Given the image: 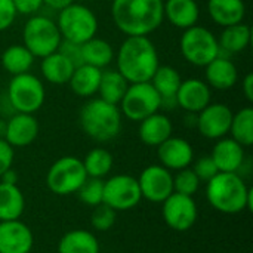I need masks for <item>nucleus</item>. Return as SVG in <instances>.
<instances>
[{"label":"nucleus","mask_w":253,"mask_h":253,"mask_svg":"<svg viewBox=\"0 0 253 253\" xmlns=\"http://www.w3.org/2000/svg\"><path fill=\"white\" fill-rule=\"evenodd\" d=\"M114 61L116 70L129 84L150 82L160 65L157 47L148 36L126 37L119 46Z\"/></svg>","instance_id":"obj_1"},{"label":"nucleus","mask_w":253,"mask_h":253,"mask_svg":"<svg viewBox=\"0 0 253 253\" xmlns=\"http://www.w3.org/2000/svg\"><path fill=\"white\" fill-rule=\"evenodd\" d=\"M111 18L126 36H150L165 21L163 0H113Z\"/></svg>","instance_id":"obj_2"},{"label":"nucleus","mask_w":253,"mask_h":253,"mask_svg":"<svg viewBox=\"0 0 253 253\" xmlns=\"http://www.w3.org/2000/svg\"><path fill=\"white\" fill-rule=\"evenodd\" d=\"M206 197L209 205L221 213L236 215L243 211H252L253 190L234 172H218L208 181Z\"/></svg>","instance_id":"obj_3"},{"label":"nucleus","mask_w":253,"mask_h":253,"mask_svg":"<svg viewBox=\"0 0 253 253\" xmlns=\"http://www.w3.org/2000/svg\"><path fill=\"white\" fill-rule=\"evenodd\" d=\"M79 122L82 130L90 139L96 142H108L120 133L123 116L119 105L93 96L83 104Z\"/></svg>","instance_id":"obj_4"},{"label":"nucleus","mask_w":253,"mask_h":253,"mask_svg":"<svg viewBox=\"0 0 253 253\" xmlns=\"http://www.w3.org/2000/svg\"><path fill=\"white\" fill-rule=\"evenodd\" d=\"M56 25L62 40L83 44L96 36L99 24L95 12L82 3H71L58 12Z\"/></svg>","instance_id":"obj_5"},{"label":"nucleus","mask_w":253,"mask_h":253,"mask_svg":"<svg viewBox=\"0 0 253 253\" xmlns=\"http://www.w3.org/2000/svg\"><path fill=\"white\" fill-rule=\"evenodd\" d=\"M62 37L56 22L44 15H31L22 27V44L34 58H44L56 52Z\"/></svg>","instance_id":"obj_6"},{"label":"nucleus","mask_w":253,"mask_h":253,"mask_svg":"<svg viewBox=\"0 0 253 253\" xmlns=\"http://www.w3.org/2000/svg\"><path fill=\"white\" fill-rule=\"evenodd\" d=\"M179 49L188 64L203 68L221 55L218 37L209 28L199 24L184 30L179 39Z\"/></svg>","instance_id":"obj_7"},{"label":"nucleus","mask_w":253,"mask_h":253,"mask_svg":"<svg viewBox=\"0 0 253 253\" xmlns=\"http://www.w3.org/2000/svg\"><path fill=\"white\" fill-rule=\"evenodd\" d=\"M46 99V89L43 82L28 73L12 76L7 84V101L15 113L34 114L37 113Z\"/></svg>","instance_id":"obj_8"},{"label":"nucleus","mask_w":253,"mask_h":253,"mask_svg":"<svg viewBox=\"0 0 253 253\" xmlns=\"http://www.w3.org/2000/svg\"><path fill=\"white\" fill-rule=\"evenodd\" d=\"M122 116L130 122H141L162 108V96L150 82L130 83L119 104Z\"/></svg>","instance_id":"obj_9"},{"label":"nucleus","mask_w":253,"mask_h":253,"mask_svg":"<svg viewBox=\"0 0 253 253\" xmlns=\"http://www.w3.org/2000/svg\"><path fill=\"white\" fill-rule=\"evenodd\" d=\"M87 179L83 162L74 156H64L52 163L46 173V185L56 196H70L77 193Z\"/></svg>","instance_id":"obj_10"},{"label":"nucleus","mask_w":253,"mask_h":253,"mask_svg":"<svg viewBox=\"0 0 253 253\" xmlns=\"http://www.w3.org/2000/svg\"><path fill=\"white\" fill-rule=\"evenodd\" d=\"M142 200L138 179L130 175H114L104 181L102 203L116 212L130 211Z\"/></svg>","instance_id":"obj_11"},{"label":"nucleus","mask_w":253,"mask_h":253,"mask_svg":"<svg viewBox=\"0 0 253 253\" xmlns=\"http://www.w3.org/2000/svg\"><path fill=\"white\" fill-rule=\"evenodd\" d=\"M162 215L169 228L175 231H188L197 221L199 209L191 196L173 191L163 202Z\"/></svg>","instance_id":"obj_12"},{"label":"nucleus","mask_w":253,"mask_h":253,"mask_svg":"<svg viewBox=\"0 0 253 253\" xmlns=\"http://www.w3.org/2000/svg\"><path fill=\"white\" fill-rule=\"evenodd\" d=\"M233 110L222 102H211L196 114V126L202 136L218 141L230 133Z\"/></svg>","instance_id":"obj_13"},{"label":"nucleus","mask_w":253,"mask_h":253,"mask_svg":"<svg viewBox=\"0 0 253 253\" xmlns=\"http://www.w3.org/2000/svg\"><path fill=\"white\" fill-rule=\"evenodd\" d=\"M136 179L142 199L151 203H163L173 193V175L162 165L147 166Z\"/></svg>","instance_id":"obj_14"},{"label":"nucleus","mask_w":253,"mask_h":253,"mask_svg":"<svg viewBox=\"0 0 253 253\" xmlns=\"http://www.w3.org/2000/svg\"><path fill=\"white\" fill-rule=\"evenodd\" d=\"M176 105L188 114H197L212 101V90L205 80L187 79L182 80L175 95Z\"/></svg>","instance_id":"obj_15"},{"label":"nucleus","mask_w":253,"mask_h":253,"mask_svg":"<svg viewBox=\"0 0 253 253\" xmlns=\"http://www.w3.org/2000/svg\"><path fill=\"white\" fill-rule=\"evenodd\" d=\"M33 231L19 219L0 221V253H31Z\"/></svg>","instance_id":"obj_16"},{"label":"nucleus","mask_w":253,"mask_h":253,"mask_svg":"<svg viewBox=\"0 0 253 253\" xmlns=\"http://www.w3.org/2000/svg\"><path fill=\"white\" fill-rule=\"evenodd\" d=\"M40 132V125L34 114L15 113L7 122L3 139L13 148L28 147L36 141Z\"/></svg>","instance_id":"obj_17"},{"label":"nucleus","mask_w":253,"mask_h":253,"mask_svg":"<svg viewBox=\"0 0 253 253\" xmlns=\"http://www.w3.org/2000/svg\"><path fill=\"white\" fill-rule=\"evenodd\" d=\"M157 156L160 165L170 172L190 168V165L194 162V150L191 144L179 136H170L160 144L157 147Z\"/></svg>","instance_id":"obj_18"},{"label":"nucleus","mask_w":253,"mask_h":253,"mask_svg":"<svg viewBox=\"0 0 253 253\" xmlns=\"http://www.w3.org/2000/svg\"><path fill=\"white\" fill-rule=\"evenodd\" d=\"M212 160L215 162L218 172H230V173H237L246 159L245 147H242L239 142H236L233 138H221L216 141L213 145Z\"/></svg>","instance_id":"obj_19"},{"label":"nucleus","mask_w":253,"mask_h":253,"mask_svg":"<svg viewBox=\"0 0 253 253\" xmlns=\"http://www.w3.org/2000/svg\"><path fill=\"white\" fill-rule=\"evenodd\" d=\"M205 77L209 87L218 90H228L236 86L239 80V70L236 64L224 55L216 56L205 67Z\"/></svg>","instance_id":"obj_20"},{"label":"nucleus","mask_w":253,"mask_h":253,"mask_svg":"<svg viewBox=\"0 0 253 253\" xmlns=\"http://www.w3.org/2000/svg\"><path fill=\"white\" fill-rule=\"evenodd\" d=\"M163 16L179 30L196 25L200 19V7L196 0H165Z\"/></svg>","instance_id":"obj_21"},{"label":"nucleus","mask_w":253,"mask_h":253,"mask_svg":"<svg viewBox=\"0 0 253 253\" xmlns=\"http://www.w3.org/2000/svg\"><path fill=\"white\" fill-rule=\"evenodd\" d=\"M173 125L170 119L163 113H154L139 122L138 135L142 144L148 147H159L168 138L172 136Z\"/></svg>","instance_id":"obj_22"},{"label":"nucleus","mask_w":253,"mask_h":253,"mask_svg":"<svg viewBox=\"0 0 253 253\" xmlns=\"http://www.w3.org/2000/svg\"><path fill=\"white\" fill-rule=\"evenodd\" d=\"M208 12L211 19L224 28L245 21L246 4L245 0H208Z\"/></svg>","instance_id":"obj_23"},{"label":"nucleus","mask_w":253,"mask_h":253,"mask_svg":"<svg viewBox=\"0 0 253 253\" xmlns=\"http://www.w3.org/2000/svg\"><path fill=\"white\" fill-rule=\"evenodd\" d=\"M76 65L59 50L42 58L40 64V71L43 79L47 83L61 86V84H68V80L74 71Z\"/></svg>","instance_id":"obj_24"},{"label":"nucleus","mask_w":253,"mask_h":253,"mask_svg":"<svg viewBox=\"0 0 253 253\" xmlns=\"http://www.w3.org/2000/svg\"><path fill=\"white\" fill-rule=\"evenodd\" d=\"M101 74L102 70L87 64H82L74 68L68 80L70 89L80 98H86V99L93 98L98 93Z\"/></svg>","instance_id":"obj_25"},{"label":"nucleus","mask_w":253,"mask_h":253,"mask_svg":"<svg viewBox=\"0 0 253 253\" xmlns=\"http://www.w3.org/2000/svg\"><path fill=\"white\" fill-rule=\"evenodd\" d=\"M252 40V28L245 24L239 22L234 25L224 27L222 33L218 37V44L221 53L225 52L227 55H234L246 50Z\"/></svg>","instance_id":"obj_26"},{"label":"nucleus","mask_w":253,"mask_h":253,"mask_svg":"<svg viewBox=\"0 0 253 253\" xmlns=\"http://www.w3.org/2000/svg\"><path fill=\"white\" fill-rule=\"evenodd\" d=\"M80 52H82L83 64L96 67L99 70L107 68L114 61V56H116V52L111 43L96 36L84 42L83 44H80Z\"/></svg>","instance_id":"obj_27"},{"label":"nucleus","mask_w":253,"mask_h":253,"mask_svg":"<svg viewBox=\"0 0 253 253\" xmlns=\"http://www.w3.org/2000/svg\"><path fill=\"white\" fill-rule=\"evenodd\" d=\"M25 209V199L16 184L0 181V221L19 219Z\"/></svg>","instance_id":"obj_28"},{"label":"nucleus","mask_w":253,"mask_h":253,"mask_svg":"<svg viewBox=\"0 0 253 253\" xmlns=\"http://www.w3.org/2000/svg\"><path fill=\"white\" fill-rule=\"evenodd\" d=\"M58 253H99V242L87 230H71L61 237Z\"/></svg>","instance_id":"obj_29"},{"label":"nucleus","mask_w":253,"mask_h":253,"mask_svg":"<svg viewBox=\"0 0 253 253\" xmlns=\"http://www.w3.org/2000/svg\"><path fill=\"white\" fill-rule=\"evenodd\" d=\"M34 61H36V58L24 44H10L3 50V53L0 56L1 67L10 76L28 73L34 64Z\"/></svg>","instance_id":"obj_30"},{"label":"nucleus","mask_w":253,"mask_h":253,"mask_svg":"<svg viewBox=\"0 0 253 253\" xmlns=\"http://www.w3.org/2000/svg\"><path fill=\"white\" fill-rule=\"evenodd\" d=\"M129 83L117 70H102L101 82L98 87V98L104 99L105 102L119 105Z\"/></svg>","instance_id":"obj_31"},{"label":"nucleus","mask_w":253,"mask_h":253,"mask_svg":"<svg viewBox=\"0 0 253 253\" xmlns=\"http://www.w3.org/2000/svg\"><path fill=\"white\" fill-rule=\"evenodd\" d=\"M182 82L179 71L170 65H159L156 73L153 74L150 83L159 92L162 99H172L175 98L178 87Z\"/></svg>","instance_id":"obj_32"},{"label":"nucleus","mask_w":253,"mask_h":253,"mask_svg":"<svg viewBox=\"0 0 253 253\" xmlns=\"http://www.w3.org/2000/svg\"><path fill=\"white\" fill-rule=\"evenodd\" d=\"M231 138L242 147L248 148L253 144V108L245 107L233 114L230 126Z\"/></svg>","instance_id":"obj_33"},{"label":"nucleus","mask_w":253,"mask_h":253,"mask_svg":"<svg viewBox=\"0 0 253 253\" xmlns=\"http://www.w3.org/2000/svg\"><path fill=\"white\" fill-rule=\"evenodd\" d=\"M82 162H83V168L86 170V175L89 178L102 179L104 176H107L111 172L114 159L108 150L98 147V148L90 150Z\"/></svg>","instance_id":"obj_34"},{"label":"nucleus","mask_w":253,"mask_h":253,"mask_svg":"<svg viewBox=\"0 0 253 253\" xmlns=\"http://www.w3.org/2000/svg\"><path fill=\"white\" fill-rule=\"evenodd\" d=\"M79 199L82 203L87 206H98L102 203L104 197V179L99 178H89L82 184V187L77 190Z\"/></svg>","instance_id":"obj_35"},{"label":"nucleus","mask_w":253,"mask_h":253,"mask_svg":"<svg viewBox=\"0 0 253 253\" xmlns=\"http://www.w3.org/2000/svg\"><path fill=\"white\" fill-rule=\"evenodd\" d=\"M200 184H202V181L197 178V175L194 173V170L191 168L181 169L173 176V191L179 193V194L193 197L199 191Z\"/></svg>","instance_id":"obj_36"},{"label":"nucleus","mask_w":253,"mask_h":253,"mask_svg":"<svg viewBox=\"0 0 253 253\" xmlns=\"http://www.w3.org/2000/svg\"><path fill=\"white\" fill-rule=\"evenodd\" d=\"M116 215H117L116 211H113L110 206L101 203V205L95 206L92 216H90V224L95 231H101V233L108 231L116 222Z\"/></svg>","instance_id":"obj_37"},{"label":"nucleus","mask_w":253,"mask_h":253,"mask_svg":"<svg viewBox=\"0 0 253 253\" xmlns=\"http://www.w3.org/2000/svg\"><path fill=\"white\" fill-rule=\"evenodd\" d=\"M191 169L194 170L197 178L200 181H205V182L211 181L218 173V168H216V165H215V162L212 160L211 156H203V157L197 159Z\"/></svg>","instance_id":"obj_38"},{"label":"nucleus","mask_w":253,"mask_h":253,"mask_svg":"<svg viewBox=\"0 0 253 253\" xmlns=\"http://www.w3.org/2000/svg\"><path fill=\"white\" fill-rule=\"evenodd\" d=\"M16 15L18 13L12 0H0V33L13 25Z\"/></svg>","instance_id":"obj_39"},{"label":"nucleus","mask_w":253,"mask_h":253,"mask_svg":"<svg viewBox=\"0 0 253 253\" xmlns=\"http://www.w3.org/2000/svg\"><path fill=\"white\" fill-rule=\"evenodd\" d=\"M13 159H15V148L10 147L3 138H0V176L12 168Z\"/></svg>","instance_id":"obj_40"},{"label":"nucleus","mask_w":253,"mask_h":253,"mask_svg":"<svg viewBox=\"0 0 253 253\" xmlns=\"http://www.w3.org/2000/svg\"><path fill=\"white\" fill-rule=\"evenodd\" d=\"M12 1L16 9V13L25 16L36 15L43 6V0H12Z\"/></svg>","instance_id":"obj_41"},{"label":"nucleus","mask_w":253,"mask_h":253,"mask_svg":"<svg viewBox=\"0 0 253 253\" xmlns=\"http://www.w3.org/2000/svg\"><path fill=\"white\" fill-rule=\"evenodd\" d=\"M61 53H64L76 67L82 65V52H80V44H76V43H71V42H67V40H62L61 42V46L58 49Z\"/></svg>","instance_id":"obj_42"},{"label":"nucleus","mask_w":253,"mask_h":253,"mask_svg":"<svg viewBox=\"0 0 253 253\" xmlns=\"http://www.w3.org/2000/svg\"><path fill=\"white\" fill-rule=\"evenodd\" d=\"M242 90H243V95L245 98L252 102L253 101V74L252 73H248L242 82Z\"/></svg>","instance_id":"obj_43"},{"label":"nucleus","mask_w":253,"mask_h":253,"mask_svg":"<svg viewBox=\"0 0 253 253\" xmlns=\"http://www.w3.org/2000/svg\"><path fill=\"white\" fill-rule=\"evenodd\" d=\"M71 3H74V0H43V4H46L47 7L53 9V10H61L67 6H70Z\"/></svg>","instance_id":"obj_44"},{"label":"nucleus","mask_w":253,"mask_h":253,"mask_svg":"<svg viewBox=\"0 0 253 253\" xmlns=\"http://www.w3.org/2000/svg\"><path fill=\"white\" fill-rule=\"evenodd\" d=\"M1 182H6V184H16L18 181V175L15 173V170L10 168L9 170H6L1 176H0Z\"/></svg>","instance_id":"obj_45"},{"label":"nucleus","mask_w":253,"mask_h":253,"mask_svg":"<svg viewBox=\"0 0 253 253\" xmlns=\"http://www.w3.org/2000/svg\"><path fill=\"white\" fill-rule=\"evenodd\" d=\"M4 129H6V122L0 119V138L4 136Z\"/></svg>","instance_id":"obj_46"}]
</instances>
